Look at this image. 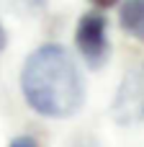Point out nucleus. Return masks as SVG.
Returning a JSON list of instances; mask_svg holds the SVG:
<instances>
[{
	"instance_id": "1",
	"label": "nucleus",
	"mask_w": 144,
	"mask_h": 147,
	"mask_svg": "<svg viewBox=\"0 0 144 147\" xmlns=\"http://www.w3.org/2000/svg\"><path fill=\"white\" fill-rule=\"evenodd\" d=\"M26 103L46 119H67L85 101V80L75 57L62 44H41L21 70Z\"/></svg>"
},
{
	"instance_id": "2",
	"label": "nucleus",
	"mask_w": 144,
	"mask_h": 147,
	"mask_svg": "<svg viewBox=\"0 0 144 147\" xmlns=\"http://www.w3.org/2000/svg\"><path fill=\"white\" fill-rule=\"evenodd\" d=\"M75 49L85 59L88 67L98 70L108 62L111 54V41H108V18L103 10H88L80 16L75 26Z\"/></svg>"
},
{
	"instance_id": "3",
	"label": "nucleus",
	"mask_w": 144,
	"mask_h": 147,
	"mask_svg": "<svg viewBox=\"0 0 144 147\" xmlns=\"http://www.w3.org/2000/svg\"><path fill=\"white\" fill-rule=\"evenodd\" d=\"M142 114H144V78L139 72H131V75L124 80L119 96H116L113 116L126 124V121L139 119Z\"/></svg>"
},
{
	"instance_id": "4",
	"label": "nucleus",
	"mask_w": 144,
	"mask_h": 147,
	"mask_svg": "<svg viewBox=\"0 0 144 147\" xmlns=\"http://www.w3.org/2000/svg\"><path fill=\"white\" fill-rule=\"evenodd\" d=\"M119 26L131 39L144 44V0H121L119 3Z\"/></svg>"
},
{
	"instance_id": "5",
	"label": "nucleus",
	"mask_w": 144,
	"mask_h": 147,
	"mask_svg": "<svg viewBox=\"0 0 144 147\" xmlns=\"http://www.w3.org/2000/svg\"><path fill=\"white\" fill-rule=\"evenodd\" d=\"M0 5L15 13H39L46 5V0H0Z\"/></svg>"
},
{
	"instance_id": "6",
	"label": "nucleus",
	"mask_w": 144,
	"mask_h": 147,
	"mask_svg": "<svg viewBox=\"0 0 144 147\" xmlns=\"http://www.w3.org/2000/svg\"><path fill=\"white\" fill-rule=\"evenodd\" d=\"M95 10H111V8H116L121 0H88Z\"/></svg>"
},
{
	"instance_id": "7",
	"label": "nucleus",
	"mask_w": 144,
	"mask_h": 147,
	"mask_svg": "<svg viewBox=\"0 0 144 147\" xmlns=\"http://www.w3.org/2000/svg\"><path fill=\"white\" fill-rule=\"evenodd\" d=\"M10 147H39V145H36L33 137H15V140L10 142Z\"/></svg>"
},
{
	"instance_id": "8",
	"label": "nucleus",
	"mask_w": 144,
	"mask_h": 147,
	"mask_svg": "<svg viewBox=\"0 0 144 147\" xmlns=\"http://www.w3.org/2000/svg\"><path fill=\"white\" fill-rule=\"evenodd\" d=\"M5 44H8V34H5V26L0 23V52L5 49Z\"/></svg>"
}]
</instances>
